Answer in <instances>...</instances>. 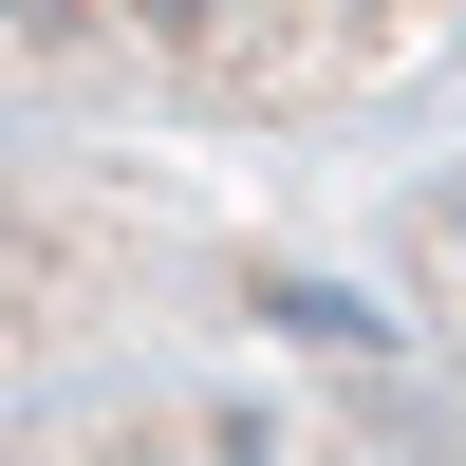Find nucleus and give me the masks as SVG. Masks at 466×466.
I'll return each mask as SVG.
<instances>
[{"mask_svg": "<svg viewBox=\"0 0 466 466\" xmlns=\"http://www.w3.org/2000/svg\"><path fill=\"white\" fill-rule=\"evenodd\" d=\"M466 0H0V94L112 112H336L410 75Z\"/></svg>", "mask_w": 466, "mask_h": 466, "instance_id": "f257e3e1", "label": "nucleus"}]
</instances>
